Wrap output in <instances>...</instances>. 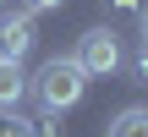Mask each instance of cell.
I'll use <instances>...</instances> for the list:
<instances>
[{"label":"cell","mask_w":148,"mask_h":137,"mask_svg":"<svg viewBox=\"0 0 148 137\" xmlns=\"http://www.w3.org/2000/svg\"><path fill=\"white\" fill-rule=\"evenodd\" d=\"M27 93L38 99L44 115H60V110L82 104V93H88V71H82L71 55H49V60L38 66V77H27Z\"/></svg>","instance_id":"6da1fadb"},{"label":"cell","mask_w":148,"mask_h":137,"mask_svg":"<svg viewBox=\"0 0 148 137\" xmlns=\"http://www.w3.org/2000/svg\"><path fill=\"white\" fill-rule=\"evenodd\" d=\"M71 60H77L88 77H115V71L126 66V49H121V38H115L110 27H88V33L77 38Z\"/></svg>","instance_id":"7a4b0ae2"},{"label":"cell","mask_w":148,"mask_h":137,"mask_svg":"<svg viewBox=\"0 0 148 137\" xmlns=\"http://www.w3.org/2000/svg\"><path fill=\"white\" fill-rule=\"evenodd\" d=\"M38 44V27H33V11H16V16H0V60H27V49Z\"/></svg>","instance_id":"3957f363"},{"label":"cell","mask_w":148,"mask_h":137,"mask_svg":"<svg viewBox=\"0 0 148 137\" xmlns=\"http://www.w3.org/2000/svg\"><path fill=\"white\" fill-rule=\"evenodd\" d=\"M22 99H27V77H22V66H16V60H0V115H16Z\"/></svg>","instance_id":"277c9868"},{"label":"cell","mask_w":148,"mask_h":137,"mask_svg":"<svg viewBox=\"0 0 148 137\" xmlns=\"http://www.w3.org/2000/svg\"><path fill=\"white\" fill-rule=\"evenodd\" d=\"M104 137H148V104H126V110H115V121L104 126Z\"/></svg>","instance_id":"5b68a950"},{"label":"cell","mask_w":148,"mask_h":137,"mask_svg":"<svg viewBox=\"0 0 148 137\" xmlns=\"http://www.w3.org/2000/svg\"><path fill=\"white\" fill-rule=\"evenodd\" d=\"M132 77H137V82L148 88V38L137 44V55H132Z\"/></svg>","instance_id":"8992f818"},{"label":"cell","mask_w":148,"mask_h":137,"mask_svg":"<svg viewBox=\"0 0 148 137\" xmlns=\"http://www.w3.org/2000/svg\"><path fill=\"white\" fill-rule=\"evenodd\" d=\"M0 137H33V121H22V115H11V121L0 126Z\"/></svg>","instance_id":"52a82bcc"},{"label":"cell","mask_w":148,"mask_h":137,"mask_svg":"<svg viewBox=\"0 0 148 137\" xmlns=\"http://www.w3.org/2000/svg\"><path fill=\"white\" fill-rule=\"evenodd\" d=\"M33 137H60V126H55V115H38V121H33Z\"/></svg>","instance_id":"ba28073f"},{"label":"cell","mask_w":148,"mask_h":137,"mask_svg":"<svg viewBox=\"0 0 148 137\" xmlns=\"http://www.w3.org/2000/svg\"><path fill=\"white\" fill-rule=\"evenodd\" d=\"M60 5H66V0H22V11H33V16H38V11H60Z\"/></svg>","instance_id":"9c48e42d"},{"label":"cell","mask_w":148,"mask_h":137,"mask_svg":"<svg viewBox=\"0 0 148 137\" xmlns=\"http://www.w3.org/2000/svg\"><path fill=\"white\" fill-rule=\"evenodd\" d=\"M115 5H121V11H137V0H115Z\"/></svg>","instance_id":"30bf717a"},{"label":"cell","mask_w":148,"mask_h":137,"mask_svg":"<svg viewBox=\"0 0 148 137\" xmlns=\"http://www.w3.org/2000/svg\"><path fill=\"white\" fill-rule=\"evenodd\" d=\"M143 38H148V11H143Z\"/></svg>","instance_id":"8fae6325"},{"label":"cell","mask_w":148,"mask_h":137,"mask_svg":"<svg viewBox=\"0 0 148 137\" xmlns=\"http://www.w3.org/2000/svg\"><path fill=\"white\" fill-rule=\"evenodd\" d=\"M0 11H5V0H0Z\"/></svg>","instance_id":"7c38bea8"}]
</instances>
